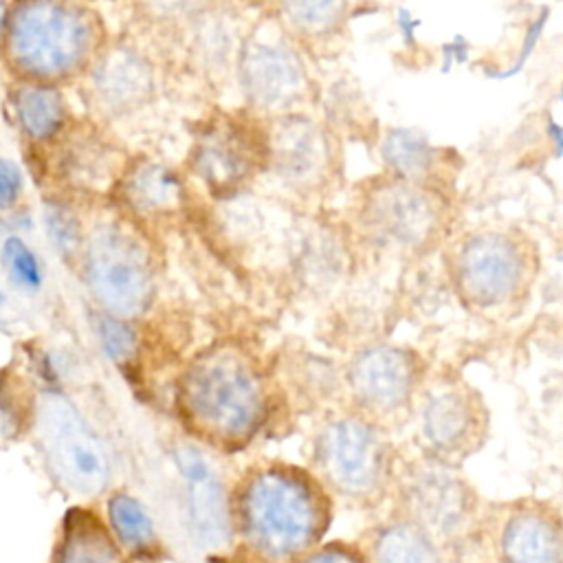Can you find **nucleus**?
<instances>
[{
  "instance_id": "obj_6",
  "label": "nucleus",
  "mask_w": 563,
  "mask_h": 563,
  "mask_svg": "<svg viewBox=\"0 0 563 563\" xmlns=\"http://www.w3.org/2000/svg\"><path fill=\"white\" fill-rule=\"evenodd\" d=\"M310 471L328 488L350 501H374L396 477L394 451L372 416L356 409L325 418L310 442Z\"/></svg>"
},
{
  "instance_id": "obj_17",
  "label": "nucleus",
  "mask_w": 563,
  "mask_h": 563,
  "mask_svg": "<svg viewBox=\"0 0 563 563\" xmlns=\"http://www.w3.org/2000/svg\"><path fill=\"white\" fill-rule=\"evenodd\" d=\"M279 26L319 64L343 44L352 0H262Z\"/></svg>"
},
{
  "instance_id": "obj_32",
  "label": "nucleus",
  "mask_w": 563,
  "mask_h": 563,
  "mask_svg": "<svg viewBox=\"0 0 563 563\" xmlns=\"http://www.w3.org/2000/svg\"><path fill=\"white\" fill-rule=\"evenodd\" d=\"M22 194V172L15 163L0 158V211L13 207Z\"/></svg>"
},
{
  "instance_id": "obj_3",
  "label": "nucleus",
  "mask_w": 563,
  "mask_h": 563,
  "mask_svg": "<svg viewBox=\"0 0 563 563\" xmlns=\"http://www.w3.org/2000/svg\"><path fill=\"white\" fill-rule=\"evenodd\" d=\"M451 189L378 169L350 194V231L376 251L422 255L451 231Z\"/></svg>"
},
{
  "instance_id": "obj_13",
  "label": "nucleus",
  "mask_w": 563,
  "mask_h": 563,
  "mask_svg": "<svg viewBox=\"0 0 563 563\" xmlns=\"http://www.w3.org/2000/svg\"><path fill=\"white\" fill-rule=\"evenodd\" d=\"M420 376V361L413 350L378 343L354 354L345 369V385L354 409L380 420L413 405Z\"/></svg>"
},
{
  "instance_id": "obj_16",
  "label": "nucleus",
  "mask_w": 563,
  "mask_h": 563,
  "mask_svg": "<svg viewBox=\"0 0 563 563\" xmlns=\"http://www.w3.org/2000/svg\"><path fill=\"white\" fill-rule=\"evenodd\" d=\"M497 563H563V519L539 501L508 508L495 534Z\"/></svg>"
},
{
  "instance_id": "obj_25",
  "label": "nucleus",
  "mask_w": 563,
  "mask_h": 563,
  "mask_svg": "<svg viewBox=\"0 0 563 563\" xmlns=\"http://www.w3.org/2000/svg\"><path fill=\"white\" fill-rule=\"evenodd\" d=\"M37 400L33 383L15 363L0 367V446H9L33 431Z\"/></svg>"
},
{
  "instance_id": "obj_20",
  "label": "nucleus",
  "mask_w": 563,
  "mask_h": 563,
  "mask_svg": "<svg viewBox=\"0 0 563 563\" xmlns=\"http://www.w3.org/2000/svg\"><path fill=\"white\" fill-rule=\"evenodd\" d=\"M51 563H132V556L95 508L75 504L59 521Z\"/></svg>"
},
{
  "instance_id": "obj_10",
  "label": "nucleus",
  "mask_w": 563,
  "mask_h": 563,
  "mask_svg": "<svg viewBox=\"0 0 563 563\" xmlns=\"http://www.w3.org/2000/svg\"><path fill=\"white\" fill-rule=\"evenodd\" d=\"M84 282L97 306L112 317H141L154 299V266L145 242L121 222L97 224L81 253Z\"/></svg>"
},
{
  "instance_id": "obj_21",
  "label": "nucleus",
  "mask_w": 563,
  "mask_h": 563,
  "mask_svg": "<svg viewBox=\"0 0 563 563\" xmlns=\"http://www.w3.org/2000/svg\"><path fill=\"white\" fill-rule=\"evenodd\" d=\"M152 66L130 48L106 53L92 68V92L103 110L136 108L152 92Z\"/></svg>"
},
{
  "instance_id": "obj_22",
  "label": "nucleus",
  "mask_w": 563,
  "mask_h": 563,
  "mask_svg": "<svg viewBox=\"0 0 563 563\" xmlns=\"http://www.w3.org/2000/svg\"><path fill=\"white\" fill-rule=\"evenodd\" d=\"M363 552L369 563H444L442 545L402 515L378 523Z\"/></svg>"
},
{
  "instance_id": "obj_29",
  "label": "nucleus",
  "mask_w": 563,
  "mask_h": 563,
  "mask_svg": "<svg viewBox=\"0 0 563 563\" xmlns=\"http://www.w3.org/2000/svg\"><path fill=\"white\" fill-rule=\"evenodd\" d=\"M292 563H369L365 552L356 545L332 541V543H319L317 548L308 550Z\"/></svg>"
},
{
  "instance_id": "obj_18",
  "label": "nucleus",
  "mask_w": 563,
  "mask_h": 563,
  "mask_svg": "<svg viewBox=\"0 0 563 563\" xmlns=\"http://www.w3.org/2000/svg\"><path fill=\"white\" fill-rule=\"evenodd\" d=\"M374 145L383 172L451 189L460 167V156L453 150L431 143L424 134L409 128L376 130Z\"/></svg>"
},
{
  "instance_id": "obj_11",
  "label": "nucleus",
  "mask_w": 563,
  "mask_h": 563,
  "mask_svg": "<svg viewBox=\"0 0 563 563\" xmlns=\"http://www.w3.org/2000/svg\"><path fill=\"white\" fill-rule=\"evenodd\" d=\"M31 433L57 486L79 497H97L108 488L112 475L108 449L73 400L44 394Z\"/></svg>"
},
{
  "instance_id": "obj_24",
  "label": "nucleus",
  "mask_w": 563,
  "mask_h": 563,
  "mask_svg": "<svg viewBox=\"0 0 563 563\" xmlns=\"http://www.w3.org/2000/svg\"><path fill=\"white\" fill-rule=\"evenodd\" d=\"M106 523L132 559L154 561L163 554L161 537L145 504L125 490H117L106 504Z\"/></svg>"
},
{
  "instance_id": "obj_7",
  "label": "nucleus",
  "mask_w": 563,
  "mask_h": 563,
  "mask_svg": "<svg viewBox=\"0 0 563 563\" xmlns=\"http://www.w3.org/2000/svg\"><path fill=\"white\" fill-rule=\"evenodd\" d=\"M268 119L266 174L290 202L328 198L343 178V136L314 110Z\"/></svg>"
},
{
  "instance_id": "obj_14",
  "label": "nucleus",
  "mask_w": 563,
  "mask_h": 563,
  "mask_svg": "<svg viewBox=\"0 0 563 563\" xmlns=\"http://www.w3.org/2000/svg\"><path fill=\"white\" fill-rule=\"evenodd\" d=\"M484 433V407L464 385L440 383L420 394L418 438L427 457L453 464L475 451Z\"/></svg>"
},
{
  "instance_id": "obj_15",
  "label": "nucleus",
  "mask_w": 563,
  "mask_h": 563,
  "mask_svg": "<svg viewBox=\"0 0 563 563\" xmlns=\"http://www.w3.org/2000/svg\"><path fill=\"white\" fill-rule=\"evenodd\" d=\"M174 464L183 482V506L191 539L211 552L233 543L231 490L216 473L209 455L196 444H178Z\"/></svg>"
},
{
  "instance_id": "obj_30",
  "label": "nucleus",
  "mask_w": 563,
  "mask_h": 563,
  "mask_svg": "<svg viewBox=\"0 0 563 563\" xmlns=\"http://www.w3.org/2000/svg\"><path fill=\"white\" fill-rule=\"evenodd\" d=\"M46 227L51 242H55L59 251H75L79 244V224L66 209L51 207L46 211Z\"/></svg>"
},
{
  "instance_id": "obj_34",
  "label": "nucleus",
  "mask_w": 563,
  "mask_h": 563,
  "mask_svg": "<svg viewBox=\"0 0 563 563\" xmlns=\"http://www.w3.org/2000/svg\"><path fill=\"white\" fill-rule=\"evenodd\" d=\"M260 2H262V0H260ZM260 2H257V7H260Z\"/></svg>"
},
{
  "instance_id": "obj_31",
  "label": "nucleus",
  "mask_w": 563,
  "mask_h": 563,
  "mask_svg": "<svg viewBox=\"0 0 563 563\" xmlns=\"http://www.w3.org/2000/svg\"><path fill=\"white\" fill-rule=\"evenodd\" d=\"M152 11L158 13L161 18H180V20H189L194 15H198L200 11H205L207 7L216 4L218 0H147Z\"/></svg>"
},
{
  "instance_id": "obj_5",
  "label": "nucleus",
  "mask_w": 563,
  "mask_h": 563,
  "mask_svg": "<svg viewBox=\"0 0 563 563\" xmlns=\"http://www.w3.org/2000/svg\"><path fill=\"white\" fill-rule=\"evenodd\" d=\"M4 33L11 64L40 81L77 73L99 40L95 15L73 0H18Z\"/></svg>"
},
{
  "instance_id": "obj_1",
  "label": "nucleus",
  "mask_w": 563,
  "mask_h": 563,
  "mask_svg": "<svg viewBox=\"0 0 563 563\" xmlns=\"http://www.w3.org/2000/svg\"><path fill=\"white\" fill-rule=\"evenodd\" d=\"M233 530L260 563H292L323 541L330 493L308 468L260 464L231 490Z\"/></svg>"
},
{
  "instance_id": "obj_19",
  "label": "nucleus",
  "mask_w": 563,
  "mask_h": 563,
  "mask_svg": "<svg viewBox=\"0 0 563 563\" xmlns=\"http://www.w3.org/2000/svg\"><path fill=\"white\" fill-rule=\"evenodd\" d=\"M251 20H244L235 7L222 4L220 0L189 18L191 57L209 79H233L238 53Z\"/></svg>"
},
{
  "instance_id": "obj_28",
  "label": "nucleus",
  "mask_w": 563,
  "mask_h": 563,
  "mask_svg": "<svg viewBox=\"0 0 563 563\" xmlns=\"http://www.w3.org/2000/svg\"><path fill=\"white\" fill-rule=\"evenodd\" d=\"M97 336H99L103 352L114 363L125 361L132 354L134 343H136L134 330L128 325V319H119V317H112L106 312H101L97 317Z\"/></svg>"
},
{
  "instance_id": "obj_12",
  "label": "nucleus",
  "mask_w": 563,
  "mask_h": 563,
  "mask_svg": "<svg viewBox=\"0 0 563 563\" xmlns=\"http://www.w3.org/2000/svg\"><path fill=\"white\" fill-rule=\"evenodd\" d=\"M398 488L400 515L427 530L440 545L460 541L471 532L475 497L453 464L427 457L405 473Z\"/></svg>"
},
{
  "instance_id": "obj_27",
  "label": "nucleus",
  "mask_w": 563,
  "mask_h": 563,
  "mask_svg": "<svg viewBox=\"0 0 563 563\" xmlns=\"http://www.w3.org/2000/svg\"><path fill=\"white\" fill-rule=\"evenodd\" d=\"M0 264L18 290L37 292L44 282L42 264L35 251L18 235H9L0 246Z\"/></svg>"
},
{
  "instance_id": "obj_2",
  "label": "nucleus",
  "mask_w": 563,
  "mask_h": 563,
  "mask_svg": "<svg viewBox=\"0 0 563 563\" xmlns=\"http://www.w3.org/2000/svg\"><path fill=\"white\" fill-rule=\"evenodd\" d=\"M174 407L198 442L240 451L268 420L271 394L253 356L233 343H218L185 365L176 380Z\"/></svg>"
},
{
  "instance_id": "obj_26",
  "label": "nucleus",
  "mask_w": 563,
  "mask_h": 563,
  "mask_svg": "<svg viewBox=\"0 0 563 563\" xmlns=\"http://www.w3.org/2000/svg\"><path fill=\"white\" fill-rule=\"evenodd\" d=\"M13 112L31 141H51L66 123V103L53 86H20L13 92Z\"/></svg>"
},
{
  "instance_id": "obj_9",
  "label": "nucleus",
  "mask_w": 563,
  "mask_h": 563,
  "mask_svg": "<svg viewBox=\"0 0 563 563\" xmlns=\"http://www.w3.org/2000/svg\"><path fill=\"white\" fill-rule=\"evenodd\" d=\"M534 271V246L517 229L482 227L464 233L451 255L460 297L471 308L499 310L512 303Z\"/></svg>"
},
{
  "instance_id": "obj_23",
  "label": "nucleus",
  "mask_w": 563,
  "mask_h": 563,
  "mask_svg": "<svg viewBox=\"0 0 563 563\" xmlns=\"http://www.w3.org/2000/svg\"><path fill=\"white\" fill-rule=\"evenodd\" d=\"M183 183L167 165L156 161H136L121 176L123 202L143 216H158L180 207Z\"/></svg>"
},
{
  "instance_id": "obj_8",
  "label": "nucleus",
  "mask_w": 563,
  "mask_h": 563,
  "mask_svg": "<svg viewBox=\"0 0 563 563\" xmlns=\"http://www.w3.org/2000/svg\"><path fill=\"white\" fill-rule=\"evenodd\" d=\"M268 165V119L240 108L218 112L200 123L189 167L196 178L216 196L231 200L249 194V189L266 174Z\"/></svg>"
},
{
  "instance_id": "obj_4",
  "label": "nucleus",
  "mask_w": 563,
  "mask_h": 563,
  "mask_svg": "<svg viewBox=\"0 0 563 563\" xmlns=\"http://www.w3.org/2000/svg\"><path fill=\"white\" fill-rule=\"evenodd\" d=\"M233 81L242 106L262 117L314 110L323 90L317 62L264 9L244 33Z\"/></svg>"
},
{
  "instance_id": "obj_33",
  "label": "nucleus",
  "mask_w": 563,
  "mask_h": 563,
  "mask_svg": "<svg viewBox=\"0 0 563 563\" xmlns=\"http://www.w3.org/2000/svg\"><path fill=\"white\" fill-rule=\"evenodd\" d=\"M7 20H9V9H7L4 0H0V37L4 35V29H7Z\"/></svg>"
}]
</instances>
